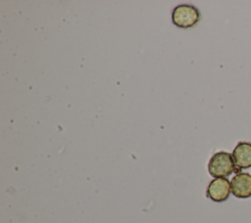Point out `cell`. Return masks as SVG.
<instances>
[{
    "label": "cell",
    "mask_w": 251,
    "mask_h": 223,
    "mask_svg": "<svg viewBox=\"0 0 251 223\" xmlns=\"http://www.w3.org/2000/svg\"><path fill=\"white\" fill-rule=\"evenodd\" d=\"M232 155L226 151H219L213 154L209 160L208 171L215 178H226L235 171Z\"/></svg>",
    "instance_id": "obj_1"
},
{
    "label": "cell",
    "mask_w": 251,
    "mask_h": 223,
    "mask_svg": "<svg viewBox=\"0 0 251 223\" xmlns=\"http://www.w3.org/2000/svg\"><path fill=\"white\" fill-rule=\"evenodd\" d=\"M230 190L238 198L251 196V175L249 173H237L230 182Z\"/></svg>",
    "instance_id": "obj_4"
},
{
    "label": "cell",
    "mask_w": 251,
    "mask_h": 223,
    "mask_svg": "<svg viewBox=\"0 0 251 223\" xmlns=\"http://www.w3.org/2000/svg\"><path fill=\"white\" fill-rule=\"evenodd\" d=\"M201 19L200 11L191 4H180L174 8L172 21L180 28H190L196 26Z\"/></svg>",
    "instance_id": "obj_2"
},
{
    "label": "cell",
    "mask_w": 251,
    "mask_h": 223,
    "mask_svg": "<svg viewBox=\"0 0 251 223\" xmlns=\"http://www.w3.org/2000/svg\"><path fill=\"white\" fill-rule=\"evenodd\" d=\"M230 182L226 178H215L207 187V196L216 202H222L228 198L230 194Z\"/></svg>",
    "instance_id": "obj_3"
},
{
    "label": "cell",
    "mask_w": 251,
    "mask_h": 223,
    "mask_svg": "<svg viewBox=\"0 0 251 223\" xmlns=\"http://www.w3.org/2000/svg\"><path fill=\"white\" fill-rule=\"evenodd\" d=\"M232 158L235 169H247L251 167V143L240 141L236 144L232 151Z\"/></svg>",
    "instance_id": "obj_5"
}]
</instances>
